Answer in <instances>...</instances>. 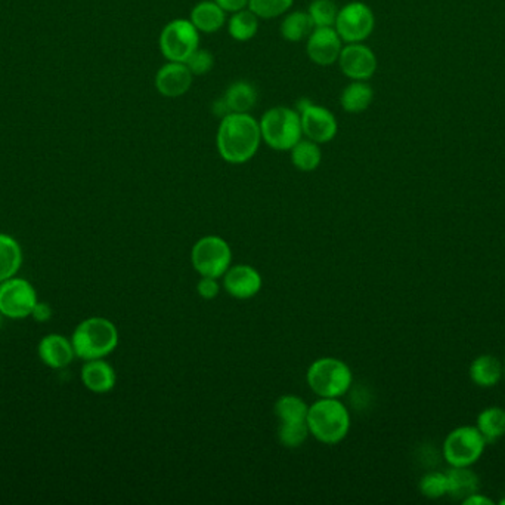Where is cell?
Here are the masks:
<instances>
[{
  "mask_svg": "<svg viewBox=\"0 0 505 505\" xmlns=\"http://www.w3.org/2000/svg\"><path fill=\"white\" fill-rule=\"evenodd\" d=\"M261 125L250 113H229L221 119L216 134L217 153L229 165L252 160L262 144Z\"/></svg>",
  "mask_w": 505,
  "mask_h": 505,
  "instance_id": "6da1fadb",
  "label": "cell"
},
{
  "mask_svg": "<svg viewBox=\"0 0 505 505\" xmlns=\"http://www.w3.org/2000/svg\"><path fill=\"white\" fill-rule=\"evenodd\" d=\"M309 432L325 445L340 443L350 430L349 411L338 399H324L309 406Z\"/></svg>",
  "mask_w": 505,
  "mask_h": 505,
  "instance_id": "7a4b0ae2",
  "label": "cell"
},
{
  "mask_svg": "<svg viewBox=\"0 0 505 505\" xmlns=\"http://www.w3.org/2000/svg\"><path fill=\"white\" fill-rule=\"evenodd\" d=\"M77 357L86 360L104 359L116 350L119 331L111 320L91 317L76 327L71 338Z\"/></svg>",
  "mask_w": 505,
  "mask_h": 505,
  "instance_id": "3957f363",
  "label": "cell"
},
{
  "mask_svg": "<svg viewBox=\"0 0 505 505\" xmlns=\"http://www.w3.org/2000/svg\"><path fill=\"white\" fill-rule=\"evenodd\" d=\"M262 141L269 149L290 151L303 138L300 114L296 109L285 105H275L262 114Z\"/></svg>",
  "mask_w": 505,
  "mask_h": 505,
  "instance_id": "277c9868",
  "label": "cell"
},
{
  "mask_svg": "<svg viewBox=\"0 0 505 505\" xmlns=\"http://www.w3.org/2000/svg\"><path fill=\"white\" fill-rule=\"evenodd\" d=\"M306 380L317 396L338 399L349 392L353 378L352 371L345 362L334 357H322L309 366Z\"/></svg>",
  "mask_w": 505,
  "mask_h": 505,
  "instance_id": "5b68a950",
  "label": "cell"
},
{
  "mask_svg": "<svg viewBox=\"0 0 505 505\" xmlns=\"http://www.w3.org/2000/svg\"><path fill=\"white\" fill-rule=\"evenodd\" d=\"M485 439L472 425H462L449 432L442 445V457L451 467H472L486 449Z\"/></svg>",
  "mask_w": 505,
  "mask_h": 505,
  "instance_id": "8992f818",
  "label": "cell"
},
{
  "mask_svg": "<svg viewBox=\"0 0 505 505\" xmlns=\"http://www.w3.org/2000/svg\"><path fill=\"white\" fill-rule=\"evenodd\" d=\"M200 34L189 18L170 21L163 27L158 37V46L163 57L167 61L185 63L200 48Z\"/></svg>",
  "mask_w": 505,
  "mask_h": 505,
  "instance_id": "52a82bcc",
  "label": "cell"
},
{
  "mask_svg": "<svg viewBox=\"0 0 505 505\" xmlns=\"http://www.w3.org/2000/svg\"><path fill=\"white\" fill-rule=\"evenodd\" d=\"M233 251L228 242L217 236H205L194 245L191 263L201 277L219 279L231 267Z\"/></svg>",
  "mask_w": 505,
  "mask_h": 505,
  "instance_id": "ba28073f",
  "label": "cell"
},
{
  "mask_svg": "<svg viewBox=\"0 0 505 505\" xmlns=\"http://www.w3.org/2000/svg\"><path fill=\"white\" fill-rule=\"evenodd\" d=\"M376 27L373 9L364 2H350L338 9L334 29L346 44H362L367 41Z\"/></svg>",
  "mask_w": 505,
  "mask_h": 505,
  "instance_id": "9c48e42d",
  "label": "cell"
},
{
  "mask_svg": "<svg viewBox=\"0 0 505 505\" xmlns=\"http://www.w3.org/2000/svg\"><path fill=\"white\" fill-rule=\"evenodd\" d=\"M296 110L300 114L303 137L318 144L333 141L338 132V121L331 110L315 104L309 98H301L300 102H297Z\"/></svg>",
  "mask_w": 505,
  "mask_h": 505,
  "instance_id": "30bf717a",
  "label": "cell"
},
{
  "mask_svg": "<svg viewBox=\"0 0 505 505\" xmlns=\"http://www.w3.org/2000/svg\"><path fill=\"white\" fill-rule=\"evenodd\" d=\"M37 294L32 283L11 277L0 283V313L9 319H25L36 307Z\"/></svg>",
  "mask_w": 505,
  "mask_h": 505,
  "instance_id": "8fae6325",
  "label": "cell"
},
{
  "mask_svg": "<svg viewBox=\"0 0 505 505\" xmlns=\"http://www.w3.org/2000/svg\"><path fill=\"white\" fill-rule=\"evenodd\" d=\"M341 73L350 81H368L377 70V57L373 49L362 44H346L338 58Z\"/></svg>",
  "mask_w": 505,
  "mask_h": 505,
  "instance_id": "7c38bea8",
  "label": "cell"
},
{
  "mask_svg": "<svg viewBox=\"0 0 505 505\" xmlns=\"http://www.w3.org/2000/svg\"><path fill=\"white\" fill-rule=\"evenodd\" d=\"M343 46L345 42L341 41L334 27H315L306 39L309 60L321 67H329L338 63Z\"/></svg>",
  "mask_w": 505,
  "mask_h": 505,
  "instance_id": "4fadbf2b",
  "label": "cell"
},
{
  "mask_svg": "<svg viewBox=\"0 0 505 505\" xmlns=\"http://www.w3.org/2000/svg\"><path fill=\"white\" fill-rule=\"evenodd\" d=\"M193 83L194 74L186 64L175 61H167L165 65H161L154 77L157 92L165 98L184 97Z\"/></svg>",
  "mask_w": 505,
  "mask_h": 505,
  "instance_id": "5bb4252c",
  "label": "cell"
},
{
  "mask_svg": "<svg viewBox=\"0 0 505 505\" xmlns=\"http://www.w3.org/2000/svg\"><path fill=\"white\" fill-rule=\"evenodd\" d=\"M224 291L237 299H250L262 289V276L252 266H233L224 275Z\"/></svg>",
  "mask_w": 505,
  "mask_h": 505,
  "instance_id": "9a60e30c",
  "label": "cell"
},
{
  "mask_svg": "<svg viewBox=\"0 0 505 505\" xmlns=\"http://www.w3.org/2000/svg\"><path fill=\"white\" fill-rule=\"evenodd\" d=\"M39 357L49 368L64 369L71 364L76 353L69 338L51 334L42 338L39 344Z\"/></svg>",
  "mask_w": 505,
  "mask_h": 505,
  "instance_id": "2e32d148",
  "label": "cell"
},
{
  "mask_svg": "<svg viewBox=\"0 0 505 505\" xmlns=\"http://www.w3.org/2000/svg\"><path fill=\"white\" fill-rule=\"evenodd\" d=\"M81 381L89 392L104 394L116 385V371L104 359L86 360L81 368Z\"/></svg>",
  "mask_w": 505,
  "mask_h": 505,
  "instance_id": "e0dca14e",
  "label": "cell"
},
{
  "mask_svg": "<svg viewBox=\"0 0 505 505\" xmlns=\"http://www.w3.org/2000/svg\"><path fill=\"white\" fill-rule=\"evenodd\" d=\"M189 20L195 29L205 34L219 32L228 23L226 13L214 0H201L191 9Z\"/></svg>",
  "mask_w": 505,
  "mask_h": 505,
  "instance_id": "ac0fdd59",
  "label": "cell"
},
{
  "mask_svg": "<svg viewBox=\"0 0 505 505\" xmlns=\"http://www.w3.org/2000/svg\"><path fill=\"white\" fill-rule=\"evenodd\" d=\"M222 97L231 113H250L259 102L257 88L249 81L233 82Z\"/></svg>",
  "mask_w": 505,
  "mask_h": 505,
  "instance_id": "d6986e66",
  "label": "cell"
},
{
  "mask_svg": "<svg viewBox=\"0 0 505 505\" xmlns=\"http://www.w3.org/2000/svg\"><path fill=\"white\" fill-rule=\"evenodd\" d=\"M502 376H504V364L492 354H481L476 357L470 366V378L479 387H495L501 381Z\"/></svg>",
  "mask_w": 505,
  "mask_h": 505,
  "instance_id": "ffe728a7",
  "label": "cell"
},
{
  "mask_svg": "<svg viewBox=\"0 0 505 505\" xmlns=\"http://www.w3.org/2000/svg\"><path fill=\"white\" fill-rule=\"evenodd\" d=\"M374 100V91L365 81H352L340 93L341 109L346 113H364Z\"/></svg>",
  "mask_w": 505,
  "mask_h": 505,
  "instance_id": "44dd1931",
  "label": "cell"
},
{
  "mask_svg": "<svg viewBox=\"0 0 505 505\" xmlns=\"http://www.w3.org/2000/svg\"><path fill=\"white\" fill-rule=\"evenodd\" d=\"M448 476V497L457 501L473 495L479 490V477L470 467H451Z\"/></svg>",
  "mask_w": 505,
  "mask_h": 505,
  "instance_id": "7402d4cb",
  "label": "cell"
},
{
  "mask_svg": "<svg viewBox=\"0 0 505 505\" xmlns=\"http://www.w3.org/2000/svg\"><path fill=\"white\" fill-rule=\"evenodd\" d=\"M476 429L481 432L486 443H495L505 436V409L490 406L477 415Z\"/></svg>",
  "mask_w": 505,
  "mask_h": 505,
  "instance_id": "603a6c76",
  "label": "cell"
},
{
  "mask_svg": "<svg viewBox=\"0 0 505 505\" xmlns=\"http://www.w3.org/2000/svg\"><path fill=\"white\" fill-rule=\"evenodd\" d=\"M313 29H315V25L306 11L285 14L280 25L281 36L284 41L291 42V44L306 42Z\"/></svg>",
  "mask_w": 505,
  "mask_h": 505,
  "instance_id": "cb8c5ba5",
  "label": "cell"
},
{
  "mask_svg": "<svg viewBox=\"0 0 505 505\" xmlns=\"http://www.w3.org/2000/svg\"><path fill=\"white\" fill-rule=\"evenodd\" d=\"M290 153L294 168L301 172H313L322 162L321 144L305 137L290 150Z\"/></svg>",
  "mask_w": 505,
  "mask_h": 505,
  "instance_id": "d4e9b609",
  "label": "cell"
},
{
  "mask_svg": "<svg viewBox=\"0 0 505 505\" xmlns=\"http://www.w3.org/2000/svg\"><path fill=\"white\" fill-rule=\"evenodd\" d=\"M259 20L261 18L252 11H250L249 8L231 14L228 23H226L229 36L233 37V41L241 42V44L252 41L259 32Z\"/></svg>",
  "mask_w": 505,
  "mask_h": 505,
  "instance_id": "484cf974",
  "label": "cell"
},
{
  "mask_svg": "<svg viewBox=\"0 0 505 505\" xmlns=\"http://www.w3.org/2000/svg\"><path fill=\"white\" fill-rule=\"evenodd\" d=\"M23 264V251L15 238L0 235V283L15 277Z\"/></svg>",
  "mask_w": 505,
  "mask_h": 505,
  "instance_id": "4316f807",
  "label": "cell"
},
{
  "mask_svg": "<svg viewBox=\"0 0 505 505\" xmlns=\"http://www.w3.org/2000/svg\"><path fill=\"white\" fill-rule=\"evenodd\" d=\"M309 406L301 397L285 394L275 403V415L280 424H301L308 422Z\"/></svg>",
  "mask_w": 505,
  "mask_h": 505,
  "instance_id": "83f0119b",
  "label": "cell"
},
{
  "mask_svg": "<svg viewBox=\"0 0 505 505\" xmlns=\"http://www.w3.org/2000/svg\"><path fill=\"white\" fill-rule=\"evenodd\" d=\"M338 9L334 0H312L306 13L315 27H334Z\"/></svg>",
  "mask_w": 505,
  "mask_h": 505,
  "instance_id": "f1b7e54d",
  "label": "cell"
},
{
  "mask_svg": "<svg viewBox=\"0 0 505 505\" xmlns=\"http://www.w3.org/2000/svg\"><path fill=\"white\" fill-rule=\"evenodd\" d=\"M294 0H249V9L261 20L284 16L293 6Z\"/></svg>",
  "mask_w": 505,
  "mask_h": 505,
  "instance_id": "f546056e",
  "label": "cell"
},
{
  "mask_svg": "<svg viewBox=\"0 0 505 505\" xmlns=\"http://www.w3.org/2000/svg\"><path fill=\"white\" fill-rule=\"evenodd\" d=\"M420 492L429 500H441L448 495V476L442 471H429L421 477Z\"/></svg>",
  "mask_w": 505,
  "mask_h": 505,
  "instance_id": "4dcf8cb0",
  "label": "cell"
},
{
  "mask_svg": "<svg viewBox=\"0 0 505 505\" xmlns=\"http://www.w3.org/2000/svg\"><path fill=\"white\" fill-rule=\"evenodd\" d=\"M309 434L310 432H309L308 422L280 424L278 427V439H280L281 445L289 449H296L303 445Z\"/></svg>",
  "mask_w": 505,
  "mask_h": 505,
  "instance_id": "1f68e13d",
  "label": "cell"
},
{
  "mask_svg": "<svg viewBox=\"0 0 505 505\" xmlns=\"http://www.w3.org/2000/svg\"><path fill=\"white\" fill-rule=\"evenodd\" d=\"M185 64L194 77L205 76L214 67V57L207 49L198 48L188 60L185 61Z\"/></svg>",
  "mask_w": 505,
  "mask_h": 505,
  "instance_id": "d6a6232c",
  "label": "cell"
},
{
  "mask_svg": "<svg viewBox=\"0 0 505 505\" xmlns=\"http://www.w3.org/2000/svg\"><path fill=\"white\" fill-rule=\"evenodd\" d=\"M221 286L214 277H201L200 282L196 285V292L201 298L214 299L219 296Z\"/></svg>",
  "mask_w": 505,
  "mask_h": 505,
  "instance_id": "836d02e7",
  "label": "cell"
},
{
  "mask_svg": "<svg viewBox=\"0 0 505 505\" xmlns=\"http://www.w3.org/2000/svg\"><path fill=\"white\" fill-rule=\"evenodd\" d=\"M226 14L238 13L241 9L249 8V0H214Z\"/></svg>",
  "mask_w": 505,
  "mask_h": 505,
  "instance_id": "e575fe53",
  "label": "cell"
},
{
  "mask_svg": "<svg viewBox=\"0 0 505 505\" xmlns=\"http://www.w3.org/2000/svg\"><path fill=\"white\" fill-rule=\"evenodd\" d=\"M33 319L37 322H48L52 316V308L49 307V304L37 303L36 307L33 308Z\"/></svg>",
  "mask_w": 505,
  "mask_h": 505,
  "instance_id": "d590c367",
  "label": "cell"
},
{
  "mask_svg": "<svg viewBox=\"0 0 505 505\" xmlns=\"http://www.w3.org/2000/svg\"><path fill=\"white\" fill-rule=\"evenodd\" d=\"M212 113L216 116V118L224 119V116H228L231 112H229L228 104L224 102V97L217 98L214 100L212 105Z\"/></svg>",
  "mask_w": 505,
  "mask_h": 505,
  "instance_id": "8d00e7d4",
  "label": "cell"
},
{
  "mask_svg": "<svg viewBox=\"0 0 505 505\" xmlns=\"http://www.w3.org/2000/svg\"><path fill=\"white\" fill-rule=\"evenodd\" d=\"M462 504L465 505H492L493 501L491 498L486 497V495H481V493L476 492L473 495L462 500Z\"/></svg>",
  "mask_w": 505,
  "mask_h": 505,
  "instance_id": "74e56055",
  "label": "cell"
},
{
  "mask_svg": "<svg viewBox=\"0 0 505 505\" xmlns=\"http://www.w3.org/2000/svg\"><path fill=\"white\" fill-rule=\"evenodd\" d=\"M2 317H4V315H2V313H0V327H2Z\"/></svg>",
  "mask_w": 505,
  "mask_h": 505,
  "instance_id": "f35d334b",
  "label": "cell"
},
{
  "mask_svg": "<svg viewBox=\"0 0 505 505\" xmlns=\"http://www.w3.org/2000/svg\"><path fill=\"white\" fill-rule=\"evenodd\" d=\"M500 504L505 505V498H504V500H501V501H500Z\"/></svg>",
  "mask_w": 505,
  "mask_h": 505,
  "instance_id": "ab89813d",
  "label": "cell"
},
{
  "mask_svg": "<svg viewBox=\"0 0 505 505\" xmlns=\"http://www.w3.org/2000/svg\"><path fill=\"white\" fill-rule=\"evenodd\" d=\"M504 375H505V364H504Z\"/></svg>",
  "mask_w": 505,
  "mask_h": 505,
  "instance_id": "60d3db41",
  "label": "cell"
}]
</instances>
